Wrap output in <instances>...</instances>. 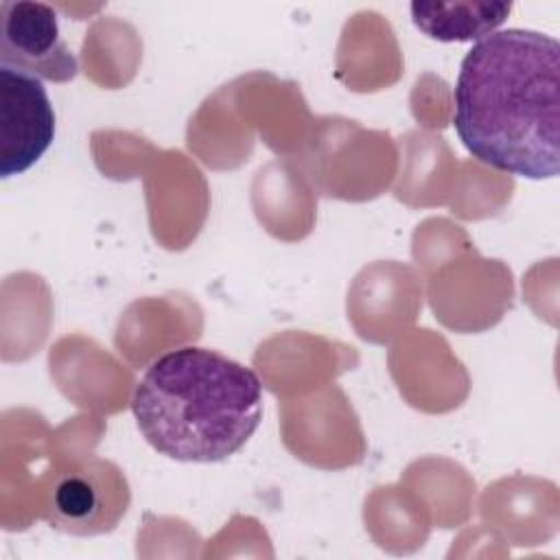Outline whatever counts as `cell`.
I'll list each match as a JSON object with an SVG mask.
<instances>
[{
  "label": "cell",
  "instance_id": "1",
  "mask_svg": "<svg viewBox=\"0 0 560 560\" xmlns=\"http://www.w3.org/2000/svg\"><path fill=\"white\" fill-rule=\"evenodd\" d=\"M453 127L481 164L525 179L560 171V44L532 28H503L464 55Z\"/></svg>",
  "mask_w": 560,
  "mask_h": 560
},
{
  "label": "cell",
  "instance_id": "2",
  "mask_svg": "<svg viewBox=\"0 0 560 560\" xmlns=\"http://www.w3.org/2000/svg\"><path fill=\"white\" fill-rule=\"evenodd\" d=\"M138 431L175 462L214 464L238 453L262 420V383L243 363L199 346L158 357L131 396Z\"/></svg>",
  "mask_w": 560,
  "mask_h": 560
},
{
  "label": "cell",
  "instance_id": "3",
  "mask_svg": "<svg viewBox=\"0 0 560 560\" xmlns=\"http://www.w3.org/2000/svg\"><path fill=\"white\" fill-rule=\"evenodd\" d=\"M55 140V109L42 79L0 66V175L28 171Z\"/></svg>",
  "mask_w": 560,
  "mask_h": 560
},
{
  "label": "cell",
  "instance_id": "4",
  "mask_svg": "<svg viewBox=\"0 0 560 560\" xmlns=\"http://www.w3.org/2000/svg\"><path fill=\"white\" fill-rule=\"evenodd\" d=\"M0 66L55 83L77 77V57L61 39L59 20L50 4L26 0L0 4Z\"/></svg>",
  "mask_w": 560,
  "mask_h": 560
},
{
  "label": "cell",
  "instance_id": "5",
  "mask_svg": "<svg viewBox=\"0 0 560 560\" xmlns=\"http://www.w3.org/2000/svg\"><path fill=\"white\" fill-rule=\"evenodd\" d=\"M413 26L438 42H470L494 33L512 11L510 2H411Z\"/></svg>",
  "mask_w": 560,
  "mask_h": 560
},
{
  "label": "cell",
  "instance_id": "6",
  "mask_svg": "<svg viewBox=\"0 0 560 560\" xmlns=\"http://www.w3.org/2000/svg\"><path fill=\"white\" fill-rule=\"evenodd\" d=\"M105 499L103 479L94 472L63 475L52 488V523L72 534L109 529L120 514L103 508Z\"/></svg>",
  "mask_w": 560,
  "mask_h": 560
}]
</instances>
